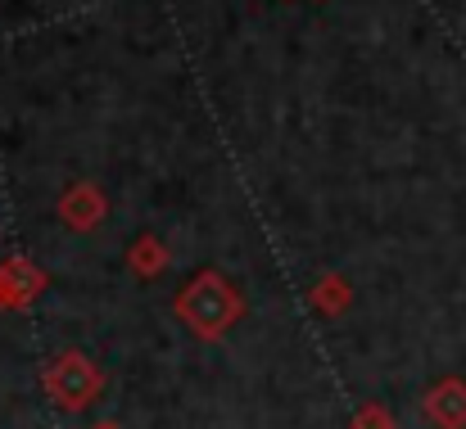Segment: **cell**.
Segmentation results:
<instances>
[{
	"label": "cell",
	"mask_w": 466,
	"mask_h": 429,
	"mask_svg": "<svg viewBox=\"0 0 466 429\" xmlns=\"http://www.w3.org/2000/svg\"><path fill=\"white\" fill-rule=\"evenodd\" d=\"M426 416L444 429H462L466 425V384L462 380H449L440 384L431 398H426Z\"/></svg>",
	"instance_id": "cell-2"
},
{
	"label": "cell",
	"mask_w": 466,
	"mask_h": 429,
	"mask_svg": "<svg viewBox=\"0 0 466 429\" xmlns=\"http://www.w3.org/2000/svg\"><path fill=\"white\" fill-rule=\"evenodd\" d=\"M96 384H100V375L86 366V357H59V366L50 371V389H55V398H59L64 407L91 403Z\"/></svg>",
	"instance_id": "cell-1"
},
{
	"label": "cell",
	"mask_w": 466,
	"mask_h": 429,
	"mask_svg": "<svg viewBox=\"0 0 466 429\" xmlns=\"http://www.w3.org/2000/svg\"><path fill=\"white\" fill-rule=\"evenodd\" d=\"M96 429H114V425H96Z\"/></svg>",
	"instance_id": "cell-3"
}]
</instances>
